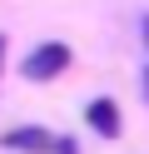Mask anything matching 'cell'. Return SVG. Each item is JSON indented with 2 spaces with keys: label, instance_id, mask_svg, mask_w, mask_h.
<instances>
[{
  "label": "cell",
  "instance_id": "cell-6",
  "mask_svg": "<svg viewBox=\"0 0 149 154\" xmlns=\"http://www.w3.org/2000/svg\"><path fill=\"white\" fill-rule=\"evenodd\" d=\"M0 65H5V35H0Z\"/></svg>",
  "mask_w": 149,
  "mask_h": 154
},
{
  "label": "cell",
  "instance_id": "cell-2",
  "mask_svg": "<svg viewBox=\"0 0 149 154\" xmlns=\"http://www.w3.org/2000/svg\"><path fill=\"white\" fill-rule=\"evenodd\" d=\"M5 144H10V149H20V154H55V149H60V139H55L50 129H40V124L10 129V134H5Z\"/></svg>",
  "mask_w": 149,
  "mask_h": 154
},
{
  "label": "cell",
  "instance_id": "cell-5",
  "mask_svg": "<svg viewBox=\"0 0 149 154\" xmlns=\"http://www.w3.org/2000/svg\"><path fill=\"white\" fill-rule=\"evenodd\" d=\"M139 35H144V50H149V15L139 20Z\"/></svg>",
  "mask_w": 149,
  "mask_h": 154
},
{
  "label": "cell",
  "instance_id": "cell-4",
  "mask_svg": "<svg viewBox=\"0 0 149 154\" xmlns=\"http://www.w3.org/2000/svg\"><path fill=\"white\" fill-rule=\"evenodd\" d=\"M139 90H144V100H149V65L139 70Z\"/></svg>",
  "mask_w": 149,
  "mask_h": 154
},
{
  "label": "cell",
  "instance_id": "cell-1",
  "mask_svg": "<svg viewBox=\"0 0 149 154\" xmlns=\"http://www.w3.org/2000/svg\"><path fill=\"white\" fill-rule=\"evenodd\" d=\"M20 70H25V80H35V85L55 80V75H65V70H70V45H65V40L40 45V50H30V60L20 65Z\"/></svg>",
  "mask_w": 149,
  "mask_h": 154
},
{
  "label": "cell",
  "instance_id": "cell-3",
  "mask_svg": "<svg viewBox=\"0 0 149 154\" xmlns=\"http://www.w3.org/2000/svg\"><path fill=\"white\" fill-rule=\"evenodd\" d=\"M85 119L95 124V129L104 134V139H114V134H119V109H114V100H104V94H99V100H89Z\"/></svg>",
  "mask_w": 149,
  "mask_h": 154
}]
</instances>
